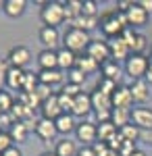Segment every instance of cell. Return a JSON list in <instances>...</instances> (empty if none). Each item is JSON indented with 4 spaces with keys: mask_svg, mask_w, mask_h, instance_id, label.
Here are the masks:
<instances>
[{
    "mask_svg": "<svg viewBox=\"0 0 152 156\" xmlns=\"http://www.w3.org/2000/svg\"><path fill=\"white\" fill-rule=\"evenodd\" d=\"M146 46H148V42H146V36L138 34V36H136V40H133V44L129 46V50H131V54H144Z\"/></svg>",
    "mask_w": 152,
    "mask_h": 156,
    "instance_id": "obj_36",
    "label": "cell"
},
{
    "mask_svg": "<svg viewBox=\"0 0 152 156\" xmlns=\"http://www.w3.org/2000/svg\"><path fill=\"white\" fill-rule=\"evenodd\" d=\"M15 146V142L11 140V135H9V131H0V154H4L9 148H13Z\"/></svg>",
    "mask_w": 152,
    "mask_h": 156,
    "instance_id": "obj_41",
    "label": "cell"
},
{
    "mask_svg": "<svg viewBox=\"0 0 152 156\" xmlns=\"http://www.w3.org/2000/svg\"><path fill=\"white\" fill-rule=\"evenodd\" d=\"M38 79H40V83H46V85H56V83H63V79H65V75L60 69H48V71H40L38 73Z\"/></svg>",
    "mask_w": 152,
    "mask_h": 156,
    "instance_id": "obj_24",
    "label": "cell"
},
{
    "mask_svg": "<svg viewBox=\"0 0 152 156\" xmlns=\"http://www.w3.org/2000/svg\"><path fill=\"white\" fill-rule=\"evenodd\" d=\"M108 50H110V60H115V62H119V60H127L129 56H131V50H129L127 42H125L121 36L108 40Z\"/></svg>",
    "mask_w": 152,
    "mask_h": 156,
    "instance_id": "obj_6",
    "label": "cell"
},
{
    "mask_svg": "<svg viewBox=\"0 0 152 156\" xmlns=\"http://www.w3.org/2000/svg\"><path fill=\"white\" fill-rule=\"evenodd\" d=\"M136 152V142H125L119 150V156H131Z\"/></svg>",
    "mask_w": 152,
    "mask_h": 156,
    "instance_id": "obj_44",
    "label": "cell"
},
{
    "mask_svg": "<svg viewBox=\"0 0 152 156\" xmlns=\"http://www.w3.org/2000/svg\"><path fill=\"white\" fill-rule=\"evenodd\" d=\"M34 94L38 96L40 102H44V100H48L50 96H54V94H52V87L46 85V83H38V85H35V90H34Z\"/></svg>",
    "mask_w": 152,
    "mask_h": 156,
    "instance_id": "obj_37",
    "label": "cell"
},
{
    "mask_svg": "<svg viewBox=\"0 0 152 156\" xmlns=\"http://www.w3.org/2000/svg\"><path fill=\"white\" fill-rule=\"evenodd\" d=\"M0 9H4V0H0Z\"/></svg>",
    "mask_w": 152,
    "mask_h": 156,
    "instance_id": "obj_53",
    "label": "cell"
},
{
    "mask_svg": "<svg viewBox=\"0 0 152 156\" xmlns=\"http://www.w3.org/2000/svg\"><path fill=\"white\" fill-rule=\"evenodd\" d=\"M2 156H23V152H21L17 146H13V148H9V150H6Z\"/></svg>",
    "mask_w": 152,
    "mask_h": 156,
    "instance_id": "obj_46",
    "label": "cell"
},
{
    "mask_svg": "<svg viewBox=\"0 0 152 156\" xmlns=\"http://www.w3.org/2000/svg\"><path fill=\"white\" fill-rule=\"evenodd\" d=\"M9 60L6 58H0V90H2V85L6 83V71H9Z\"/></svg>",
    "mask_w": 152,
    "mask_h": 156,
    "instance_id": "obj_43",
    "label": "cell"
},
{
    "mask_svg": "<svg viewBox=\"0 0 152 156\" xmlns=\"http://www.w3.org/2000/svg\"><path fill=\"white\" fill-rule=\"evenodd\" d=\"M75 67L79 69V71H83L85 75H90V73H96L98 69H100V65L96 62L94 58H90L88 54H83V56H77V62H75Z\"/></svg>",
    "mask_w": 152,
    "mask_h": 156,
    "instance_id": "obj_30",
    "label": "cell"
},
{
    "mask_svg": "<svg viewBox=\"0 0 152 156\" xmlns=\"http://www.w3.org/2000/svg\"><path fill=\"white\" fill-rule=\"evenodd\" d=\"M117 81H113V79H104V77H100V81L96 83V90L98 92H102V94H106V96H113L115 92H117Z\"/></svg>",
    "mask_w": 152,
    "mask_h": 156,
    "instance_id": "obj_33",
    "label": "cell"
},
{
    "mask_svg": "<svg viewBox=\"0 0 152 156\" xmlns=\"http://www.w3.org/2000/svg\"><path fill=\"white\" fill-rule=\"evenodd\" d=\"M83 81H85V73L79 71L77 67H73L69 71V75H67V83H75V85H81Z\"/></svg>",
    "mask_w": 152,
    "mask_h": 156,
    "instance_id": "obj_38",
    "label": "cell"
},
{
    "mask_svg": "<svg viewBox=\"0 0 152 156\" xmlns=\"http://www.w3.org/2000/svg\"><path fill=\"white\" fill-rule=\"evenodd\" d=\"M38 65H40V71L59 69V54H56V50H42L38 54Z\"/></svg>",
    "mask_w": 152,
    "mask_h": 156,
    "instance_id": "obj_16",
    "label": "cell"
},
{
    "mask_svg": "<svg viewBox=\"0 0 152 156\" xmlns=\"http://www.w3.org/2000/svg\"><path fill=\"white\" fill-rule=\"evenodd\" d=\"M23 79H25V69H17V67H9L6 71V87L11 90H21L23 87Z\"/></svg>",
    "mask_w": 152,
    "mask_h": 156,
    "instance_id": "obj_20",
    "label": "cell"
},
{
    "mask_svg": "<svg viewBox=\"0 0 152 156\" xmlns=\"http://www.w3.org/2000/svg\"><path fill=\"white\" fill-rule=\"evenodd\" d=\"M138 4H140L142 9H144V11L148 12V15H150V12H152V0H140Z\"/></svg>",
    "mask_w": 152,
    "mask_h": 156,
    "instance_id": "obj_48",
    "label": "cell"
},
{
    "mask_svg": "<svg viewBox=\"0 0 152 156\" xmlns=\"http://www.w3.org/2000/svg\"><path fill=\"white\" fill-rule=\"evenodd\" d=\"M100 73H102L104 79L117 81L119 77H121V67H119V62H115V60H106V62L100 65Z\"/></svg>",
    "mask_w": 152,
    "mask_h": 156,
    "instance_id": "obj_27",
    "label": "cell"
},
{
    "mask_svg": "<svg viewBox=\"0 0 152 156\" xmlns=\"http://www.w3.org/2000/svg\"><path fill=\"white\" fill-rule=\"evenodd\" d=\"M133 104V98H131V92L129 87H117V92L113 94V108H123V110H129V106Z\"/></svg>",
    "mask_w": 152,
    "mask_h": 156,
    "instance_id": "obj_17",
    "label": "cell"
},
{
    "mask_svg": "<svg viewBox=\"0 0 152 156\" xmlns=\"http://www.w3.org/2000/svg\"><path fill=\"white\" fill-rule=\"evenodd\" d=\"M98 25H100V17H85V15H79V17H75L69 23V27L81 29V31H90V29H96Z\"/></svg>",
    "mask_w": 152,
    "mask_h": 156,
    "instance_id": "obj_19",
    "label": "cell"
},
{
    "mask_svg": "<svg viewBox=\"0 0 152 156\" xmlns=\"http://www.w3.org/2000/svg\"><path fill=\"white\" fill-rule=\"evenodd\" d=\"M77 156H96L92 150V146H85V148H79V152H77Z\"/></svg>",
    "mask_w": 152,
    "mask_h": 156,
    "instance_id": "obj_47",
    "label": "cell"
},
{
    "mask_svg": "<svg viewBox=\"0 0 152 156\" xmlns=\"http://www.w3.org/2000/svg\"><path fill=\"white\" fill-rule=\"evenodd\" d=\"M6 60H9V65H11V67L23 69L25 65L31 60V52H29V48H27V46H13V48L9 50Z\"/></svg>",
    "mask_w": 152,
    "mask_h": 156,
    "instance_id": "obj_9",
    "label": "cell"
},
{
    "mask_svg": "<svg viewBox=\"0 0 152 156\" xmlns=\"http://www.w3.org/2000/svg\"><path fill=\"white\" fill-rule=\"evenodd\" d=\"M54 125H56V131L63 133V135H69L71 131H75V129H77L75 117H73V115H69V112H63L59 119L54 121Z\"/></svg>",
    "mask_w": 152,
    "mask_h": 156,
    "instance_id": "obj_21",
    "label": "cell"
},
{
    "mask_svg": "<svg viewBox=\"0 0 152 156\" xmlns=\"http://www.w3.org/2000/svg\"><path fill=\"white\" fill-rule=\"evenodd\" d=\"M40 108H42V119L56 121L60 115H63V110H60V106H59V96H56V94L50 96L48 100H44Z\"/></svg>",
    "mask_w": 152,
    "mask_h": 156,
    "instance_id": "obj_15",
    "label": "cell"
},
{
    "mask_svg": "<svg viewBox=\"0 0 152 156\" xmlns=\"http://www.w3.org/2000/svg\"><path fill=\"white\" fill-rule=\"evenodd\" d=\"M13 106H15V98H13L9 92L0 90V115H2V112H11Z\"/></svg>",
    "mask_w": 152,
    "mask_h": 156,
    "instance_id": "obj_35",
    "label": "cell"
},
{
    "mask_svg": "<svg viewBox=\"0 0 152 156\" xmlns=\"http://www.w3.org/2000/svg\"><path fill=\"white\" fill-rule=\"evenodd\" d=\"M60 92H63V94H67V96H71V98H77L79 94H83V92H81V85H75V83H65Z\"/></svg>",
    "mask_w": 152,
    "mask_h": 156,
    "instance_id": "obj_42",
    "label": "cell"
},
{
    "mask_svg": "<svg viewBox=\"0 0 152 156\" xmlns=\"http://www.w3.org/2000/svg\"><path fill=\"white\" fill-rule=\"evenodd\" d=\"M63 9H65V21L71 23L75 17L81 15L83 2H79V0H67V2H63Z\"/></svg>",
    "mask_w": 152,
    "mask_h": 156,
    "instance_id": "obj_26",
    "label": "cell"
},
{
    "mask_svg": "<svg viewBox=\"0 0 152 156\" xmlns=\"http://www.w3.org/2000/svg\"><path fill=\"white\" fill-rule=\"evenodd\" d=\"M92 108L96 112H102V110H113V96H106L102 92H98V90H94L92 94Z\"/></svg>",
    "mask_w": 152,
    "mask_h": 156,
    "instance_id": "obj_18",
    "label": "cell"
},
{
    "mask_svg": "<svg viewBox=\"0 0 152 156\" xmlns=\"http://www.w3.org/2000/svg\"><path fill=\"white\" fill-rule=\"evenodd\" d=\"M56 54H59V69L60 71H71L75 67V62H77V54L75 52H71L67 48H59Z\"/></svg>",
    "mask_w": 152,
    "mask_h": 156,
    "instance_id": "obj_23",
    "label": "cell"
},
{
    "mask_svg": "<svg viewBox=\"0 0 152 156\" xmlns=\"http://www.w3.org/2000/svg\"><path fill=\"white\" fill-rule=\"evenodd\" d=\"M125 17H127L129 27H140V25H146V21H148V12L144 11L138 2H133V4L129 6V11L125 12Z\"/></svg>",
    "mask_w": 152,
    "mask_h": 156,
    "instance_id": "obj_13",
    "label": "cell"
},
{
    "mask_svg": "<svg viewBox=\"0 0 152 156\" xmlns=\"http://www.w3.org/2000/svg\"><path fill=\"white\" fill-rule=\"evenodd\" d=\"M40 19L46 27H54L59 29V25L65 21V9H63V2H44L42 4V11H40Z\"/></svg>",
    "mask_w": 152,
    "mask_h": 156,
    "instance_id": "obj_2",
    "label": "cell"
},
{
    "mask_svg": "<svg viewBox=\"0 0 152 156\" xmlns=\"http://www.w3.org/2000/svg\"><path fill=\"white\" fill-rule=\"evenodd\" d=\"M140 137H144V140H148V142L152 144V131H142V135H140Z\"/></svg>",
    "mask_w": 152,
    "mask_h": 156,
    "instance_id": "obj_49",
    "label": "cell"
},
{
    "mask_svg": "<svg viewBox=\"0 0 152 156\" xmlns=\"http://www.w3.org/2000/svg\"><path fill=\"white\" fill-rule=\"evenodd\" d=\"M125 73L133 79H146V73H148V56L144 54H131L125 60Z\"/></svg>",
    "mask_w": 152,
    "mask_h": 156,
    "instance_id": "obj_4",
    "label": "cell"
},
{
    "mask_svg": "<svg viewBox=\"0 0 152 156\" xmlns=\"http://www.w3.org/2000/svg\"><path fill=\"white\" fill-rule=\"evenodd\" d=\"M127 17H125V12L117 11H110V12H104L102 17H100V31L104 34L108 40L110 37H119L123 34V29H127Z\"/></svg>",
    "mask_w": 152,
    "mask_h": 156,
    "instance_id": "obj_1",
    "label": "cell"
},
{
    "mask_svg": "<svg viewBox=\"0 0 152 156\" xmlns=\"http://www.w3.org/2000/svg\"><path fill=\"white\" fill-rule=\"evenodd\" d=\"M81 15H85V17H98V4L94 0H83Z\"/></svg>",
    "mask_w": 152,
    "mask_h": 156,
    "instance_id": "obj_40",
    "label": "cell"
},
{
    "mask_svg": "<svg viewBox=\"0 0 152 156\" xmlns=\"http://www.w3.org/2000/svg\"><path fill=\"white\" fill-rule=\"evenodd\" d=\"M146 81H148V83H152V71L146 73Z\"/></svg>",
    "mask_w": 152,
    "mask_h": 156,
    "instance_id": "obj_50",
    "label": "cell"
},
{
    "mask_svg": "<svg viewBox=\"0 0 152 156\" xmlns=\"http://www.w3.org/2000/svg\"><path fill=\"white\" fill-rule=\"evenodd\" d=\"M75 135H77V140L83 142V144H96L98 142V125L96 123H90V121L77 123Z\"/></svg>",
    "mask_w": 152,
    "mask_h": 156,
    "instance_id": "obj_7",
    "label": "cell"
},
{
    "mask_svg": "<svg viewBox=\"0 0 152 156\" xmlns=\"http://www.w3.org/2000/svg\"><path fill=\"white\" fill-rule=\"evenodd\" d=\"M38 37H40V42H42L44 50H56V46H59V42H60L59 29H54V27H46V25L40 29Z\"/></svg>",
    "mask_w": 152,
    "mask_h": 156,
    "instance_id": "obj_11",
    "label": "cell"
},
{
    "mask_svg": "<svg viewBox=\"0 0 152 156\" xmlns=\"http://www.w3.org/2000/svg\"><path fill=\"white\" fill-rule=\"evenodd\" d=\"M110 115H113V110H102V112H96V119H98V123H108Z\"/></svg>",
    "mask_w": 152,
    "mask_h": 156,
    "instance_id": "obj_45",
    "label": "cell"
},
{
    "mask_svg": "<svg viewBox=\"0 0 152 156\" xmlns=\"http://www.w3.org/2000/svg\"><path fill=\"white\" fill-rule=\"evenodd\" d=\"M40 83V79H38V73H29L25 71V79H23V87H21V92L25 94H29V92H34L35 85Z\"/></svg>",
    "mask_w": 152,
    "mask_h": 156,
    "instance_id": "obj_34",
    "label": "cell"
},
{
    "mask_svg": "<svg viewBox=\"0 0 152 156\" xmlns=\"http://www.w3.org/2000/svg\"><path fill=\"white\" fill-rule=\"evenodd\" d=\"M129 92H131V98H133V102H146L148 98H150V85L146 79H133L131 85H129Z\"/></svg>",
    "mask_w": 152,
    "mask_h": 156,
    "instance_id": "obj_12",
    "label": "cell"
},
{
    "mask_svg": "<svg viewBox=\"0 0 152 156\" xmlns=\"http://www.w3.org/2000/svg\"><path fill=\"white\" fill-rule=\"evenodd\" d=\"M27 133H29V127L25 125L23 121H15V125H13L11 129H9V135H11L13 142H25L27 140Z\"/></svg>",
    "mask_w": 152,
    "mask_h": 156,
    "instance_id": "obj_29",
    "label": "cell"
},
{
    "mask_svg": "<svg viewBox=\"0 0 152 156\" xmlns=\"http://www.w3.org/2000/svg\"><path fill=\"white\" fill-rule=\"evenodd\" d=\"M131 123L136 127H140L142 131H152V110L150 108H133Z\"/></svg>",
    "mask_w": 152,
    "mask_h": 156,
    "instance_id": "obj_10",
    "label": "cell"
},
{
    "mask_svg": "<svg viewBox=\"0 0 152 156\" xmlns=\"http://www.w3.org/2000/svg\"><path fill=\"white\" fill-rule=\"evenodd\" d=\"M92 98H90V94H79L77 98H73V117H88L90 112H92Z\"/></svg>",
    "mask_w": 152,
    "mask_h": 156,
    "instance_id": "obj_14",
    "label": "cell"
},
{
    "mask_svg": "<svg viewBox=\"0 0 152 156\" xmlns=\"http://www.w3.org/2000/svg\"><path fill=\"white\" fill-rule=\"evenodd\" d=\"M119 133L123 135V140H125V142H138V140H140V135H142V129H140V127H136L133 123H129V125H125V127H121Z\"/></svg>",
    "mask_w": 152,
    "mask_h": 156,
    "instance_id": "obj_32",
    "label": "cell"
},
{
    "mask_svg": "<svg viewBox=\"0 0 152 156\" xmlns=\"http://www.w3.org/2000/svg\"><path fill=\"white\" fill-rule=\"evenodd\" d=\"M110 123L121 129L131 123V110H123V108H113V115H110Z\"/></svg>",
    "mask_w": 152,
    "mask_h": 156,
    "instance_id": "obj_28",
    "label": "cell"
},
{
    "mask_svg": "<svg viewBox=\"0 0 152 156\" xmlns=\"http://www.w3.org/2000/svg\"><path fill=\"white\" fill-rule=\"evenodd\" d=\"M85 54L94 58L98 65H102L106 60H110V50H108V42H100V40H92L85 48Z\"/></svg>",
    "mask_w": 152,
    "mask_h": 156,
    "instance_id": "obj_5",
    "label": "cell"
},
{
    "mask_svg": "<svg viewBox=\"0 0 152 156\" xmlns=\"http://www.w3.org/2000/svg\"><path fill=\"white\" fill-rule=\"evenodd\" d=\"M117 131H119V129L110 123V121H108V123H98V142H104V144H106V142H108Z\"/></svg>",
    "mask_w": 152,
    "mask_h": 156,
    "instance_id": "obj_31",
    "label": "cell"
},
{
    "mask_svg": "<svg viewBox=\"0 0 152 156\" xmlns=\"http://www.w3.org/2000/svg\"><path fill=\"white\" fill-rule=\"evenodd\" d=\"M34 131H35V135H38L40 140H44L46 144H50V142L59 135L54 121H50V119H38V121H35Z\"/></svg>",
    "mask_w": 152,
    "mask_h": 156,
    "instance_id": "obj_8",
    "label": "cell"
},
{
    "mask_svg": "<svg viewBox=\"0 0 152 156\" xmlns=\"http://www.w3.org/2000/svg\"><path fill=\"white\" fill-rule=\"evenodd\" d=\"M131 156H146V152H142V150H136V152H133Z\"/></svg>",
    "mask_w": 152,
    "mask_h": 156,
    "instance_id": "obj_51",
    "label": "cell"
},
{
    "mask_svg": "<svg viewBox=\"0 0 152 156\" xmlns=\"http://www.w3.org/2000/svg\"><path fill=\"white\" fill-rule=\"evenodd\" d=\"M0 156H2V154H0Z\"/></svg>",
    "mask_w": 152,
    "mask_h": 156,
    "instance_id": "obj_54",
    "label": "cell"
},
{
    "mask_svg": "<svg viewBox=\"0 0 152 156\" xmlns=\"http://www.w3.org/2000/svg\"><path fill=\"white\" fill-rule=\"evenodd\" d=\"M77 152H79V148H77V144L75 142H71V140H60V142H56V148H54V154L56 156H77Z\"/></svg>",
    "mask_w": 152,
    "mask_h": 156,
    "instance_id": "obj_25",
    "label": "cell"
},
{
    "mask_svg": "<svg viewBox=\"0 0 152 156\" xmlns=\"http://www.w3.org/2000/svg\"><path fill=\"white\" fill-rule=\"evenodd\" d=\"M56 96H59V106H60V110L71 115V112H73V98L67 96V94H63V92H59Z\"/></svg>",
    "mask_w": 152,
    "mask_h": 156,
    "instance_id": "obj_39",
    "label": "cell"
},
{
    "mask_svg": "<svg viewBox=\"0 0 152 156\" xmlns=\"http://www.w3.org/2000/svg\"><path fill=\"white\" fill-rule=\"evenodd\" d=\"M27 9V2L25 0H4V15L6 17H11V19H17V17H21Z\"/></svg>",
    "mask_w": 152,
    "mask_h": 156,
    "instance_id": "obj_22",
    "label": "cell"
},
{
    "mask_svg": "<svg viewBox=\"0 0 152 156\" xmlns=\"http://www.w3.org/2000/svg\"><path fill=\"white\" fill-rule=\"evenodd\" d=\"M92 40H90V34L88 31H81V29H73L69 27L67 31H65V36H63V48L71 50V52H83L85 54V48H88V44H90Z\"/></svg>",
    "mask_w": 152,
    "mask_h": 156,
    "instance_id": "obj_3",
    "label": "cell"
},
{
    "mask_svg": "<svg viewBox=\"0 0 152 156\" xmlns=\"http://www.w3.org/2000/svg\"><path fill=\"white\" fill-rule=\"evenodd\" d=\"M40 156H56L54 152H44V154H40Z\"/></svg>",
    "mask_w": 152,
    "mask_h": 156,
    "instance_id": "obj_52",
    "label": "cell"
}]
</instances>
